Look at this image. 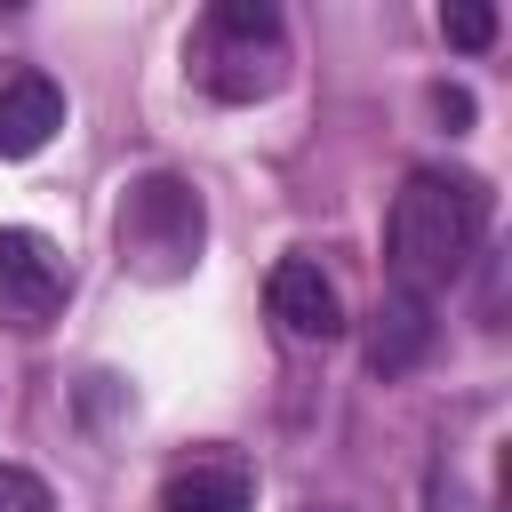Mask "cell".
Returning a JSON list of instances; mask_svg holds the SVG:
<instances>
[{
  "mask_svg": "<svg viewBox=\"0 0 512 512\" xmlns=\"http://www.w3.org/2000/svg\"><path fill=\"white\" fill-rule=\"evenodd\" d=\"M64 288H72V272H64L56 240H40V232L8 224V232H0V320L32 336V328H48V320H56Z\"/></svg>",
  "mask_w": 512,
  "mask_h": 512,
  "instance_id": "4",
  "label": "cell"
},
{
  "mask_svg": "<svg viewBox=\"0 0 512 512\" xmlns=\"http://www.w3.org/2000/svg\"><path fill=\"white\" fill-rule=\"evenodd\" d=\"M200 240H208V208L184 176L152 168L120 192V264L136 280H184L200 264Z\"/></svg>",
  "mask_w": 512,
  "mask_h": 512,
  "instance_id": "3",
  "label": "cell"
},
{
  "mask_svg": "<svg viewBox=\"0 0 512 512\" xmlns=\"http://www.w3.org/2000/svg\"><path fill=\"white\" fill-rule=\"evenodd\" d=\"M264 304H272V320H280L288 336H304V344L344 336V296H336V280H328L312 256H280L272 280H264Z\"/></svg>",
  "mask_w": 512,
  "mask_h": 512,
  "instance_id": "5",
  "label": "cell"
},
{
  "mask_svg": "<svg viewBox=\"0 0 512 512\" xmlns=\"http://www.w3.org/2000/svg\"><path fill=\"white\" fill-rule=\"evenodd\" d=\"M432 104H440V120H448V128H464V120H472V96H464V88H440Z\"/></svg>",
  "mask_w": 512,
  "mask_h": 512,
  "instance_id": "11",
  "label": "cell"
},
{
  "mask_svg": "<svg viewBox=\"0 0 512 512\" xmlns=\"http://www.w3.org/2000/svg\"><path fill=\"white\" fill-rule=\"evenodd\" d=\"M480 232H488V184L472 168H416L384 216V280L432 304L480 256Z\"/></svg>",
  "mask_w": 512,
  "mask_h": 512,
  "instance_id": "1",
  "label": "cell"
},
{
  "mask_svg": "<svg viewBox=\"0 0 512 512\" xmlns=\"http://www.w3.org/2000/svg\"><path fill=\"white\" fill-rule=\"evenodd\" d=\"M304 512H336V504H304Z\"/></svg>",
  "mask_w": 512,
  "mask_h": 512,
  "instance_id": "12",
  "label": "cell"
},
{
  "mask_svg": "<svg viewBox=\"0 0 512 512\" xmlns=\"http://www.w3.org/2000/svg\"><path fill=\"white\" fill-rule=\"evenodd\" d=\"M64 128V88L48 72H16L0 88V160H32Z\"/></svg>",
  "mask_w": 512,
  "mask_h": 512,
  "instance_id": "7",
  "label": "cell"
},
{
  "mask_svg": "<svg viewBox=\"0 0 512 512\" xmlns=\"http://www.w3.org/2000/svg\"><path fill=\"white\" fill-rule=\"evenodd\" d=\"M160 512H256V480L232 456H200L160 488Z\"/></svg>",
  "mask_w": 512,
  "mask_h": 512,
  "instance_id": "8",
  "label": "cell"
},
{
  "mask_svg": "<svg viewBox=\"0 0 512 512\" xmlns=\"http://www.w3.org/2000/svg\"><path fill=\"white\" fill-rule=\"evenodd\" d=\"M192 80L216 104H256L288 80V32L272 0H216L192 32Z\"/></svg>",
  "mask_w": 512,
  "mask_h": 512,
  "instance_id": "2",
  "label": "cell"
},
{
  "mask_svg": "<svg viewBox=\"0 0 512 512\" xmlns=\"http://www.w3.org/2000/svg\"><path fill=\"white\" fill-rule=\"evenodd\" d=\"M440 32H448V48H488L496 40V8L488 0H448L440 8Z\"/></svg>",
  "mask_w": 512,
  "mask_h": 512,
  "instance_id": "9",
  "label": "cell"
},
{
  "mask_svg": "<svg viewBox=\"0 0 512 512\" xmlns=\"http://www.w3.org/2000/svg\"><path fill=\"white\" fill-rule=\"evenodd\" d=\"M0 512H56V496H48V480H40V472L0 464Z\"/></svg>",
  "mask_w": 512,
  "mask_h": 512,
  "instance_id": "10",
  "label": "cell"
},
{
  "mask_svg": "<svg viewBox=\"0 0 512 512\" xmlns=\"http://www.w3.org/2000/svg\"><path fill=\"white\" fill-rule=\"evenodd\" d=\"M360 352H368V376H408L424 352H432V304L424 296H400V288H384V304L368 312V336H360Z\"/></svg>",
  "mask_w": 512,
  "mask_h": 512,
  "instance_id": "6",
  "label": "cell"
}]
</instances>
